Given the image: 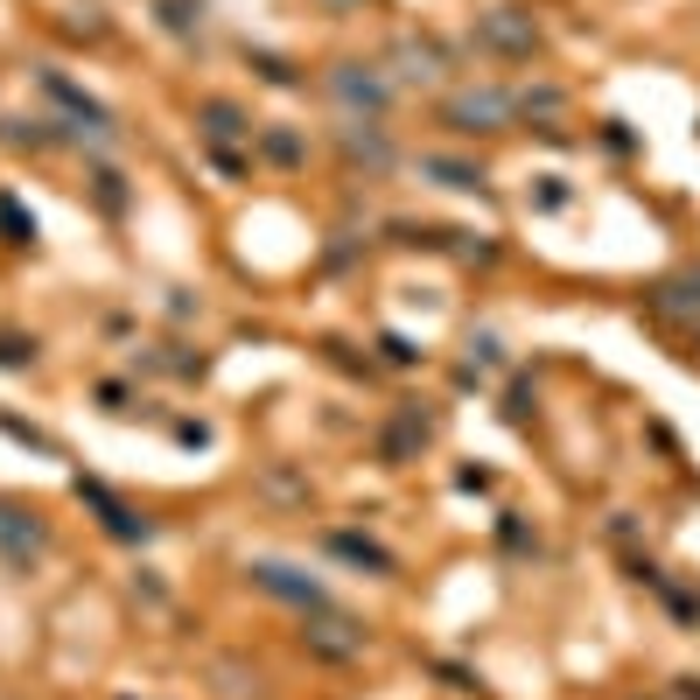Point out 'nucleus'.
<instances>
[{
    "label": "nucleus",
    "instance_id": "nucleus-5",
    "mask_svg": "<svg viewBox=\"0 0 700 700\" xmlns=\"http://www.w3.org/2000/svg\"><path fill=\"white\" fill-rule=\"evenodd\" d=\"M490 43H504V49H533V29H519V22H490Z\"/></svg>",
    "mask_w": 700,
    "mask_h": 700
},
{
    "label": "nucleus",
    "instance_id": "nucleus-1",
    "mask_svg": "<svg viewBox=\"0 0 700 700\" xmlns=\"http://www.w3.org/2000/svg\"><path fill=\"white\" fill-rule=\"evenodd\" d=\"M35 546H43V525H35V512H14V504H0V554H8V560H29Z\"/></svg>",
    "mask_w": 700,
    "mask_h": 700
},
{
    "label": "nucleus",
    "instance_id": "nucleus-2",
    "mask_svg": "<svg viewBox=\"0 0 700 700\" xmlns=\"http://www.w3.org/2000/svg\"><path fill=\"white\" fill-rule=\"evenodd\" d=\"M336 99H344V105H365V112H378V105H386V85H378L365 64H344V70H336Z\"/></svg>",
    "mask_w": 700,
    "mask_h": 700
},
{
    "label": "nucleus",
    "instance_id": "nucleus-4",
    "mask_svg": "<svg viewBox=\"0 0 700 700\" xmlns=\"http://www.w3.org/2000/svg\"><path fill=\"white\" fill-rule=\"evenodd\" d=\"M448 112H456V120H504V99H498V91H469V99H456V105H448Z\"/></svg>",
    "mask_w": 700,
    "mask_h": 700
},
{
    "label": "nucleus",
    "instance_id": "nucleus-3",
    "mask_svg": "<svg viewBox=\"0 0 700 700\" xmlns=\"http://www.w3.org/2000/svg\"><path fill=\"white\" fill-rule=\"evenodd\" d=\"M253 575H259V589H274V596H288V602H323L315 581H295V567H253Z\"/></svg>",
    "mask_w": 700,
    "mask_h": 700
}]
</instances>
